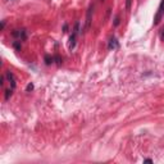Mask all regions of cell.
Returning <instances> with one entry per match:
<instances>
[{
	"mask_svg": "<svg viewBox=\"0 0 164 164\" xmlns=\"http://www.w3.org/2000/svg\"><path fill=\"white\" fill-rule=\"evenodd\" d=\"M78 32H80V22H77L74 25V28H73V32L69 37V50H73L74 46H76V40H77V36H78Z\"/></svg>",
	"mask_w": 164,
	"mask_h": 164,
	"instance_id": "cell-1",
	"label": "cell"
},
{
	"mask_svg": "<svg viewBox=\"0 0 164 164\" xmlns=\"http://www.w3.org/2000/svg\"><path fill=\"white\" fill-rule=\"evenodd\" d=\"M163 15H164V0H162V3H160V5H159V9H158L156 14H155V17H154V25H155V26L160 23Z\"/></svg>",
	"mask_w": 164,
	"mask_h": 164,
	"instance_id": "cell-2",
	"label": "cell"
},
{
	"mask_svg": "<svg viewBox=\"0 0 164 164\" xmlns=\"http://www.w3.org/2000/svg\"><path fill=\"white\" fill-rule=\"evenodd\" d=\"M12 35H13V37L18 39V40H26V37H27V33L25 30H14L12 32Z\"/></svg>",
	"mask_w": 164,
	"mask_h": 164,
	"instance_id": "cell-3",
	"label": "cell"
},
{
	"mask_svg": "<svg viewBox=\"0 0 164 164\" xmlns=\"http://www.w3.org/2000/svg\"><path fill=\"white\" fill-rule=\"evenodd\" d=\"M119 48V41L117 40L115 37H110L109 43H108V49L109 50H115Z\"/></svg>",
	"mask_w": 164,
	"mask_h": 164,
	"instance_id": "cell-4",
	"label": "cell"
},
{
	"mask_svg": "<svg viewBox=\"0 0 164 164\" xmlns=\"http://www.w3.org/2000/svg\"><path fill=\"white\" fill-rule=\"evenodd\" d=\"M5 77H7L8 78V81H9V84H10V89H15V77H14V74L13 73H12L10 71H8L7 73H5Z\"/></svg>",
	"mask_w": 164,
	"mask_h": 164,
	"instance_id": "cell-5",
	"label": "cell"
},
{
	"mask_svg": "<svg viewBox=\"0 0 164 164\" xmlns=\"http://www.w3.org/2000/svg\"><path fill=\"white\" fill-rule=\"evenodd\" d=\"M92 9H94V5L89 8V12H87V18H86V28L90 27V22H91V13H92Z\"/></svg>",
	"mask_w": 164,
	"mask_h": 164,
	"instance_id": "cell-6",
	"label": "cell"
},
{
	"mask_svg": "<svg viewBox=\"0 0 164 164\" xmlns=\"http://www.w3.org/2000/svg\"><path fill=\"white\" fill-rule=\"evenodd\" d=\"M53 62H54V56H50V55H46L45 56V63L48 64V66H49V64H51Z\"/></svg>",
	"mask_w": 164,
	"mask_h": 164,
	"instance_id": "cell-7",
	"label": "cell"
},
{
	"mask_svg": "<svg viewBox=\"0 0 164 164\" xmlns=\"http://www.w3.org/2000/svg\"><path fill=\"white\" fill-rule=\"evenodd\" d=\"M12 94H13V89H9L5 91V100H9V97L12 96Z\"/></svg>",
	"mask_w": 164,
	"mask_h": 164,
	"instance_id": "cell-8",
	"label": "cell"
},
{
	"mask_svg": "<svg viewBox=\"0 0 164 164\" xmlns=\"http://www.w3.org/2000/svg\"><path fill=\"white\" fill-rule=\"evenodd\" d=\"M54 60L56 62V64H62V58L59 55H55L54 56Z\"/></svg>",
	"mask_w": 164,
	"mask_h": 164,
	"instance_id": "cell-9",
	"label": "cell"
},
{
	"mask_svg": "<svg viewBox=\"0 0 164 164\" xmlns=\"http://www.w3.org/2000/svg\"><path fill=\"white\" fill-rule=\"evenodd\" d=\"M131 3H132V0H127V2H126V9L127 10L131 9Z\"/></svg>",
	"mask_w": 164,
	"mask_h": 164,
	"instance_id": "cell-10",
	"label": "cell"
},
{
	"mask_svg": "<svg viewBox=\"0 0 164 164\" xmlns=\"http://www.w3.org/2000/svg\"><path fill=\"white\" fill-rule=\"evenodd\" d=\"M13 46H14V48H15L17 50H21V44L18 43V41H15V43L13 44Z\"/></svg>",
	"mask_w": 164,
	"mask_h": 164,
	"instance_id": "cell-11",
	"label": "cell"
},
{
	"mask_svg": "<svg viewBox=\"0 0 164 164\" xmlns=\"http://www.w3.org/2000/svg\"><path fill=\"white\" fill-rule=\"evenodd\" d=\"M33 90V85L32 84H28L27 87H26V91H32Z\"/></svg>",
	"mask_w": 164,
	"mask_h": 164,
	"instance_id": "cell-12",
	"label": "cell"
},
{
	"mask_svg": "<svg viewBox=\"0 0 164 164\" xmlns=\"http://www.w3.org/2000/svg\"><path fill=\"white\" fill-rule=\"evenodd\" d=\"M118 25H119V17H117L115 22H114V26H118Z\"/></svg>",
	"mask_w": 164,
	"mask_h": 164,
	"instance_id": "cell-13",
	"label": "cell"
},
{
	"mask_svg": "<svg viewBox=\"0 0 164 164\" xmlns=\"http://www.w3.org/2000/svg\"><path fill=\"white\" fill-rule=\"evenodd\" d=\"M160 39H162V41H164V30L160 31Z\"/></svg>",
	"mask_w": 164,
	"mask_h": 164,
	"instance_id": "cell-14",
	"label": "cell"
},
{
	"mask_svg": "<svg viewBox=\"0 0 164 164\" xmlns=\"http://www.w3.org/2000/svg\"><path fill=\"white\" fill-rule=\"evenodd\" d=\"M144 163H153L151 159H144Z\"/></svg>",
	"mask_w": 164,
	"mask_h": 164,
	"instance_id": "cell-15",
	"label": "cell"
},
{
	"mask_svg": "<svg viewBox=\"0 0 164 164\" xmlns=\"http://www.w3.org/2000/svg\"><path fill=\"white\" fill-rule=\"evenodd\" d=\"M0 85H2V86L4 85V77H2V81H0Z\"/></svg>",
	"mask_w": 164,
	"mask_h": 164,
	"instance_id": "cell-16",
	"label": "cell"
},
{
	"mask_svg": "<svg viewBox=\"0 0 164 164\" xmlns=\"http://www.w3.org/2000/svg\"><path fill=\"white\" fill-rule=\"evenodd\" d=\"M7 2H10V0H7Z\"/></svg>",
	"mask_w": 164,
	"mask_h": 164,
	"instance_id": "cell-17",
	"label": "cell"
},
{
	"mask_svg": "<svg viewBox=\"0 0 164 164\" xmlns=\"http://www.w3.org/2000/svg\"><path fill=\"white\" fill-rule=\"evenodd\" d=\"M101 2H104V0H101Z\"/></svg>",
	"mask_w": 164,
	"mask_h": 164,
	"instance_id": "cell-18",
	"label": "cell"
}]
</instances>
